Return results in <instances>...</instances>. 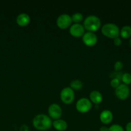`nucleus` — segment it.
<instances>
[{
  "instance_id": "f257e3e1",
  "label": "nucleus",
  "mask_w": 131,
  "mask_h": 131,
  "mask_svg": "<svg viewBox=\"0 0 131 131\" xmlns=\"http://www.w3.org/2000/svg\"><path fill=\"white\" fill-rule=\"evenodd\" d=\"M52 123L51 118L44 114H38L34 116L32 120L33 126L37 130L41 131L50 129L52 127Z\"/></svg>"
},
{
  "instance_id": "f03ea898",
  "label": "nucleus",
  "mask_w": 131,
  "mask_h": 131,
  "mask_svg": "<svg viewBox=\"0 0 131 131\" xmlns=\"http://www.w3.org/2000/svg\"><path fill=\"white\" fill-rule=\"evenodd\" d=\"M101 23L100 18L96 15H91L87 16L83 20V26L85 29L89 32L95 33L101 28Z\"/></svg>"
},
{
  "instance_id": "7ed1b4c3",
  "label": "nucleus",
  "mask_w": 131,
  "mask_h": 131,
  "mask_svg": "<svg viewBox=\"0 0 131 131\" xmlns=\"http://www.w3.org/2000/svg\"><path fill=\"white\" fill-rule=\"evenodd\" d=\"M119 29L118 25L114 23H107L101 26V33L105 37L111 39L118 38L119 36Z\"/></svg>"
},
{
  "instance_id": "20e7f679",
  "label": "nucleus",
  "mask_w": 131,
  "mask_h": 131,
  "mask_svg": "<svg viewBox=\"0 0 131 131\" xmlns=\"http://www.w3.org/2000/svg\"><path fill=\"white\" fill-rule=\"evenodd\" d=\"M60 98L65 104H70L74 100V92L70 87H65L61 90Z\"/></svg>"
},
{
  "instance_id": "39448f33",
  "label": "nucleus",
  "mask_w": 131,
  "mask_h": 131,
  "mask_svg": "<svg viewBox=\"0 0 131 131\" xmlns=\"http://www.w3.org/2000/svg\"><path fill=\"white\" fill-rule=\"evenodd\" d=\"M92 102L89 99L81 98L77 101L76 103V109L80 113H86L92 108Z\"/></svg>"
},
{
  "instance_id": "423d86ee",
  "label": "nucleus",
  "mask_w": 131,
  "mask_h": 131,
  "mask_svg": "<svg viewBox=\"0 0 131 131\" xmlns=\"http://www.w3.org/2000/svg\"><path fill=\"white\" fill-rule=\"evenodd\" d=\"M71 16L67 14H62L59 15L57 19V26L61 29H65L71 26Z\"/></svg>"
},
{
  "instance_id": "0eeeda50",
  "label": "nucleus",
  "mask_w": 131,
  "mask_h": 131,
  "mask_svg": "<svg viewBox=\"0 0 131 131\" xmlns=\"http://www.w3.org/2000/svg\"><path fill=\"white\" fill-rule=\"evenodd\" d=\"M48 113V116L51 119H53L54 120H58L60 119L62 116V110L59 104L53 103L49 106Z\"/></svg>"
},
{
  "instance_id": "6e6552de",
  "label": "nucleus",
  "mask_w": 131,
  "mask_h": 131,
  "mask_svg": "<svg viewBox=\"0 0 131 131\" xmlns=\"http://www.w3.org/2000/svg\"><path fill=\"white\" fill-rule=\"evenodd\" d=\"M115 95L118 99L120 100H125L130 95V88L128 85L120 84L119 86L115 89Z\"/></svg>"
},
{
  "instance_id": "1a4fd4ad",
  "label": "nucleus",
  "mask_w": 131,
  "mask_h": 131,
  "mask_svg": "<svg viewBox=\"0 0 131 131\" xmlns=\"http://www.w3.org/2000/svg\"><path fill=\"white\" fill-rule=\"evenodd\" d=\"M82 38V41L86 46L92 47L95 46L98 42V37L95 33L87 31L84 33Z\"/></svg>"
},
{
  "instance_id": "9d476101",
  "label": "nucleus",
  "mask_w": 131,
  "mask_h": 131,
  "mask_svg": "<svg viewBox=\"0 0 131 131\" xmlns=\"http://www.w3.org/2000/svg\"><path fill=\"white\" fill-rule=\"evenodd\" d=\"M85 28L81 24H73L69 27V33L74 38L82 37L85 33Z\"/></svg>"
},
{
  "instance_id": "9b49d317",
  "label": "nucleus",
  "mask_w": 131,
  "mask_h": 131,
  "mask_svg": "<svg viewBox=\"0 0 131 131\" xmlns=\"http://www.w3.org/2000/svg\"><path fill=\"white\" fill-rule=\"evenodd\" d=\"M100 120L102 124L107 125L111 123L113 120V114L110 110H105L100 115Z\"/></svg>"
},
{
  "instance_id": "f8f14e48",
  "label": "nucleus",
  "mask_w": 131,
  "mask_h": 131,
  "mask_svg": "<svg viewBox=\"0 0 131 131\" xmlns=\"http://www.w3.org/2000/svg\"><path fill=\"white\" fill-rule=\"evenodd\" d=\"M16 23L21 27L26 26L30 23V17L26 13H21L17 17Z\"/></svg>"
},
{
  "instance_id": "ddd939ff",
  "label": "nucleus",
  "mask_w": 131,
  "mask_h": 131,
  "mask_svg": "<svg viewBox=\"0 0 131 131\" xmlns=\"http://www.w3.org/2000/svg\"><path fill=\"white\" fill-rule=\"evenodd\" d=\"M89 100L92 103L98 105L102 102L103 96L99 91H92L89 94Z\"/></svg>"
},
{
  "instance_id": "4468645a",
  "label": "nucleus",
  "mask_w": 131,
  "mask_h": 131,
  "mask_svg": "<svg viewBox=\"0 0 131 131\" xmlns=\"http://www.w3.org/2000/svg\"><path fill=\"white\" fill-rule=\"evenodd\" d=\"M52 126L57 131H64L68 128V123L62 119H58L53 122Z\"/></svg>"
},
{
  "instance_id": "2eb2a0df",
  "label": "nucleus",
  "mask_w": 131,
  "mask_h": 131,
  "mask_svg": "<svg viewBox=\"0 0 131 131\" xmlns=\"http://www.w3.org/2000/svg\"><path fill=\"white\" fill-rule=\"evenodd\" d=\"M119 35L122 38L127 39L131 38V26H124L119 31Z\"/></svg>"
},
{
  "instance_id": "dca6fc26",
  "label": "nucleus",
  "mask_w": 131,
  "mask_h": 131,
  "mask_svg": "<svg viewBox=\"0 0 131 131\" xmlns=\"http://www.w3.org/2000/svg\"><path fill=\"white\" fill-rule=\"evenodd\" d=\"M83 86V82L79 79H74L70 83V88L73 90H80Z\"/></svg>"
},
{
  "instance_id": "f3484780",
  "label": "nucleus",
  "mask_w": 131,
  "mask_h": 131,
  "mask_svg": "<svg viewBox=\"0 0 131 131\" xmlns=\"http://www.w3.org/2000/svg\"><path fill=\"white\" fill-rule=\"evenodd\" d=\"M71 19L74 24H80L81 22L83 20V16L81 13H74L71 15Z\"/></svg>"
},
{
  "instance_id": "a211bd4d",
  "label": "nucleus",
  "mask_w": 131,
  "mask_h": 131,
  "mask_svg": "<svg viewBox=\"0 0 131 131\" xmlns=\"http://www.w3.org/2000/svg\"><path fill=\"white\" fill-rule=\"evenodd\" d=\"M121 81L123 82V84L128 85L131 84V74L129 73H124L123 74L121 77Z\"/></svg>"
},
{
  "instance_id": "6ab92c4d",
  "label": "nucleus",
  "mask_w": 131,
  "mask_h": 131,
  "mask_svg": "<svg viewBox=\"0 0 131 131\" xmlns=\"http://www.w3.org/2000/svg\"><path fill=\"white\" fill-rule=\"evenodd\" d=\"M109 131H125L121 125L119 124H113L109 127Z\"/></svg>"
},
{
  "instance_id": "aec40b11",
  "label": "nucleus",
  "mask_w": 131,
  "mask_h": 131,
  "mask_svg": "<svg viewBox=\"0 0 131 131\" xmlns=\"http://www.w3.org/2000/svg\"><path fill=\"white\" fill-rule=\"evenodd\" d=\"M123 67V63L121 61H116L114 65V70L116 72H119Z\"/></svg>"
},
{
  "instance_id": "412c9836",
  "label": "nucleus",
  "mask_w": 131,
  "mask_h": 131,
  "mask_svg": "<svg viewBox=\"0 0 131 131\" xmlns=\"http://www.w3.org/2000/svg\"><path fill=\"white\" fill-rule=\"evenodd\" d=\"M119 84H120V80H119V79H116V78L112 79L110 82V86H111L112 88H114V89H116L117 87L119 86Z\"/></svg>"
},
{
  "instance_id": "4be33fe9",
  "label": "nucleus",
  "mask_w": 131,
  "mask_h": 131,
  "mask_svg": "<svg viewBox=\"0 0 131 131\" xmlns=\"http://www.w3.org/2000/svg\"><path fill=\"white\" fill-rule=\"evenodd\" d=\"M123 74H122L121 72H114L111 73L110 75V78L111 79H114V78H116V79H118L119 80H121V77Z\"/></svg>"
},
{
  "instance_id": "5701e85b",
  "label": "nucleus",
  "mask_w": 131,
  "mask_h": 131,
  "mask_svg": "<svg viewBox=\"0 0 131 131\" xmlns=\"http://www.w3.org/2000/svg\"><path fill=\"white\" fill-rule=\"evenodd\" d=\"M122 43L121 39L119 37H118V38H116L114 39V44L116 46H120Z\"/></svg>"
},
{
  "instance_id": "b1692460",
  "label": "nucleus",
  "mask_w": 131,
  "mask_h": 131,
  "mask_svg": "<svg viewBox=\"0 0 131 131\" xmlns=\"http://www.w3.org/2000/svg\"><path fill=\"white\" fill-rule=\"evenodd\" d=\"M19 131H30V129L28 125L24 124V125L21 126L20 129H19Z\"/></svg>"
},
{
  "instance_id": "393cba45",
  "label": "nucleus",
  "mask_w": 131,
  "mask_h": 131,
  "mask_svg": "<svg viewBox=\"0 0 131 131\" xmlns=\"http://www.w3.org/2000/svg\"><path fill=\"white\" fill-rule=\"evenodd\" d=\"M125 130L126 131H131V122L127 123V124L125 126Z\"/></svg>"
},
{
  "instance_id": "a878e982",
  "label": "nucleus",
  "mask_w": 131,
  "mask_h": 131,
  "mask_svg": "<svg viewBox=\"0 0 131 131\" xmlns=\"http://www.w3.org/2000/svg\"><path fill=\"white\" fill-rule=\"evenodd\" d=\"M99 131H109V127L106 126H101Z\"/></svg>"
},
{
  "instance_id": "bb28decb",
  "label": "nucleus",
  "mask_w": 131,
  "mask_h": 131,
  "mask_svg": "<svg viewBox=\"0 0 131 131\" xmlns=\"http://www.w3.org/2000/svg\"><path fill=\"white\" fill-rule=\"evenodd\" d=\"M129 43H130V47H131V38H130V42H129Z\"/></svg>"
}]
</instances>
